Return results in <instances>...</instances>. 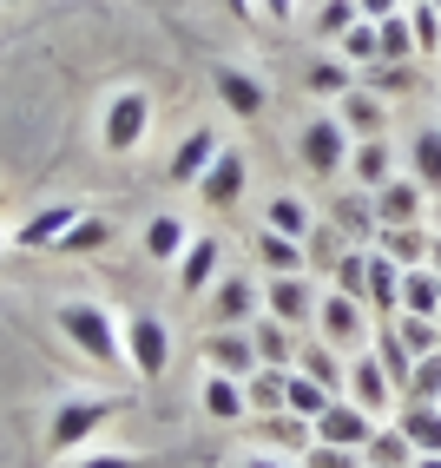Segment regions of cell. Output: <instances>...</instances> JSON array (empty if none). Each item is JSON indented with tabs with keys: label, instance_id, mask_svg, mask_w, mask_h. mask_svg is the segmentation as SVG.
<instances>
[{
	"label": "cell",
	"instance_id": "obj_1",
	"mask_svg": "<svg viewBox=\"0 0 441 468\" xmlns=\"http://www.w3.org/2000/svg\"><path fill=\"white\" fill-rule=\"evenodd\" d=\"M53 317H59V336H67L86 363H100V369H119V363H125L119 317H112L106 303H86V297H73V303H59Z\"/></svg>",
	"mask_w": 441,
	"mask_h": 468
},
{
	"label": "cell",
	"instance_id": "obj_2",
	"mask_svg": "<svg viewBox=\"0 0 441 468\" xmlns=\"http://www.w3.org/2000/svg\"><path fill=\"white\" fill-rule=\"evenodd\" d=\"M112 416H119V402H112V396H73V402H59L53 422H47V455L73 462L79 442H92V435H100Z\"/></svg>",
	"mask_w": 441,
	"mask_h": 468
},
{
	"label": "cell",
	"instance_id": "obj_3",
	"mask_svg": "<svg viewBox=\"0 0 441 468\" xmlns=\"http://www.w3.org/2000/svg\"><path fill=\"white\" fill-rule=\"evenodd\" d=\"M119 343H125V363H132L139 383H159L172 369V330H165V317H152V310L119 317Z\"/></svg>",
	"mask_w": 441,
	"mask_h": 468
},
{
	"label": "cell",
	"instance_id": "obj_4",
	"mask_svg": "<svg viewBox=\"0 0 441 468\" xmlns=\"http://www.w3.org/2000/svg\"><path fill=\"white\" fill-rule=\"evenodd\" d=\"M152 133V92L145 86H125L106 100V119H100V145L112 152V159H132V152L145 145Z\"/></svg>",
	"mask_w": 441,
	"mask_h": 468
},
{
	"label": "cell",
	"instance_id": "obj_5",
	"mask_svg": "<svg viewBox=\"0 0 441 468\" xmlns=\"http://www.w3.org/2000/svg\"><path fill=\"white\" fill-rule=\"evenodd\" d=\"M350 145H356V139L342 133V119H336V112H317V119L297 133V159L317 172V178H336L342 165H350Z\"/></svg>",
	"mask_w": 441,
	"mask_h": 468
},
{
	"label": "cell",
	"instance_id": "obj_6",
	"mask_svg": "<svg viewBox=\"0 0 441 468\" xmlns=\"http://www.w3.org/2000/svg\"><path fill=\"white\" fill-rule=\"evenodd\" d=\"M317 336L330 343V350H356V343L369 336V303L362 297H342V291L317 297Z\"/></svg>",
	"mask_w": 441,
	"mask_h": 468
},
{
	"label": "cell",
	"instance_id": "obj_7",
	"mask_svg": "<svg viewBox=\"0 0 441 468\" xmlns=\"http://www.w3.org/2000/svg\"><path fill=\"white\" fill-rule=\"evenodd\" d=\"M310 429H317V442H330V449H369V435H375V416L362 410V402H350V396H336L330 402V410L317 416V422H310Z\"/></svg>",
	"mask_w": 441,
	"mask_h": 468
},
{
	"label": "cell",
	"instance_id": "obj_8",
	"mask_svg": "<svg viewBox=\"0 0 441 468\" xmlns=\"http://www.w3.org/2000/svg\"><path fill=\"white\" fill-rule=\"evenodd\" d=\"M244 192H250V159H244L237 145H225L211 159V172L198 178V198H205V211H231Z\"/></svg>",
	"mask_w": 441,
	"mask_h": 468
},
{
	"label": "cell",
	"instance_id": "obj_9",
	"mask_svg": "<svg viewBox=\"0 0 441 468\" xmlns=\"http://www.w3.org/2000/svg\"><path fill=\"white\" fill-rule=\"evenodd\" d=\"M257 303H264V291L250 284L244 271H217V291H211V324H217V330L257 324Z\"/></svg>",
	"mask_w": 441,
	"mask_h": 468
},
{
	"label": "cell",
	"instance_id": "obj_10",
	"mask_svg": "<svg viewBox=\"0 0 441 468\" xmlns=\"http://www.w3.org/2000/svg\"><path fill=\"white\" fill-rule=\"evenodd\" d=\"M79 218H86V205H67V198H59V205H40L34 218H20L14 244H20V251H53V244L67 238V231L79 225Z\"/></svg>",
	"mask_w": 441,
	"mask_h": 468
},
{
	"label": "cell",
	"instance_id": "obj_11",
	"mask_svg": "<svg viewBox=\"0 0 441 468\" xmlns=\"http://www.w3.org/2000/svg\"><path fill=\"white\" fill-rule=\"evenodd\" d=\"M264 310H270V317L277 324H310V317H317V291H310V277L303 271H283V277H270V284H264Z\"/></svg>",
	"mask_w": 441,
	"mask_h": 468
},
{
	"label": "cell",
	"instance_id": "obj_12",
	"mask_svg": "<svg viewBox=\"0 0 441 468\" xmlns=\"http://www.w3.org/2000/svg\"><path fill=\"white\" fill-rule=\"evenodd\" d=\"M205 363L211 369H225V377H250V369H264L257 363V343H250V324H231V330H211L205 336Z\"/></svg>",
	"mask_w": 441,
	"mask_h": 468
},
{
	"label": "cell",
	"instance_id": "obj_13",
	"mask_svg": "<svg viewBox=\"0 0 441 468\" xmlns=\"http://www.w3.org/2000/svg\"><path fill=\"white\" fill-rule=\"evenodd\" d=\"M250 429H257V442H264L270 455H290V462H303V449L317 442V429H310L297 410H270V416H257Z\"/></svg>",
	"mask_w": 441,
	"mask_h": 468
},
{
	"label": "cell",
	"instance_id": "obj_14",
	"mask_svg": "<svg viewBox=\"0 0 441 468\" xmlns=\"http://www.w3.org/2000/svg\"><path fill=\"white\" fill-rule=\"evenodd\" d=\"M217 152H225V139H217L211 126H192V133L178 139L172 165H165V178H172V185H198V178L211 172V159H217Z\"/></svg>",
	"mask_w": 441,
	"mask_h": 468
},
{
	"label": "cell",
	"instance_id": "obj_15",
	"mask_svg": "<svg viewBox=\"0 0 441 468\" xmlns=\"http://www.w3.org/2000/svg\"><path fill=\"white\" fill-rule=\"evenodd\" d=\"M217 271H225V244H217V238H192V244H184V258H178V291L184 297L211 291Z\"/></svg>",
	"mask_w": 441,
	"mask_h": 468
},
{
	"label": "cell",
	"instance_id": "obj_16",
	"mask_svg": "<svg viewBox=\"0 0 441 468\" xmlns=\"http://www.w3.org/2000/svg\"><path fill=\"white\" fill-rule=\"evenodd\" d=\"M375 225H422V178H389L375 192Z\"/></svg>",
	"mask_w": 441,
	"mask_h": 468
},
{
	"label": "cell",
	"instance_id": "obj_17",
	"mask_svg": "<svg viewBox=\"0 0 441 468\" xmlns=\"http://www.w3.org/2000/svg\"><path fill=\"white\" fill-rule=\"evenodd\" d=\"M350 402H362L375 422H383V410L395 402V383H389V369L375 363V356H356L350 363Z\"/></svg>",
	"mask_w": 441,
	"mask_h": 468
},
{
	"label": "cell",
	"instance_id": "obj_18",
	"mask_svg": "<svg viewBox=\"0 0 441 468\" xmlns=\"http://www.w3.org/2000/svg\"><path fill=\"white\" fill-rule=\"evenodd\" d=\"M211 80H217V100H225V112H237V119H257V112H264V80H257V73L217 67Z\"/></svg>",
	"mask_w": 441,
	"mask_h": 468
},
{
	"label": "cell",
	"instance_id": "obj_19",
	"mask_svg": "<svg viewBox=\"0 0 441 468\" xmlns=\"http://www.w3.org/2000/svg\"><path fill=\"white\" fill-rule=\"evenodd\" d=\"M350 178L362 185V192H383V185L395 178V152H389V139H356V145H350Z\"/></svg>",
	"mask_w": 441,
	"mask_h": 468
},
{
	"label": "cell",
	"instance_id": "obj_20",
	"mask_svg": "<svg viewBox=\"0 0 441 468\" xmlns=\"http://www.w3.org/2000/svg\"><path fill=\"white\" fill-rule=\"evenodd\" d=\"M198 402H205V416H211V422H244V416H250L244 383H237V377H225V369H211V377H205Z\"/></svg>",
	"mask_w": 441,
	"mask_h": 468
},
{
	"label": "cell",
	"instance_id": "obj_21",
	"mask_svg": "<svg viewBox=\"0 0 441 468\" xmlns=\"http://www.w3.org/2000/svg\"><path fill=\"white\" fill-rule=\"evenodd\" d=\"M362 303L375 310V317H395V310H402V264L395 258L369 251V291H362Z\"/></svg>",
	"mask_w": 441,
	"mask_h": 468
},
{
	"label": "cell",
	"instance_id": "obj_22",
	"mask_svg": "<svg viewBox=\"0 0 441 468\" xmlns=\"http://www.w3.org/2000/svg\"><path fill=\"white\" fill-rule=\"evenodd\" d=\"M250 343H257V363L264 369H297V330L290 324L257 317V324H250Z\"/></svg>",
	"mask_w": 441,
	"mask_h": 468
},
{
	"label": "cell",
	"instance_id": "obj_23",
	"mask_svg": "<svg viewBox=\"0 0 441 468\" xmlns=\"http://www.w3.org/2000/svg\"><path fill=\"white\" fill-rule=\"evenodd\" d=\"M184 244H192V231H184L178 211H159V218L145 225V258H152V264H178Z\"/></svg>",
	"mask_w": 441,
	"mask_h": 468
},
{
	"label": "cell",
	"instance_id": "obj_24",
	"mask_svg": "<svg viewBox=\"0 0 441 468\" xmlns=\"http://www.w3.org/2000/svg\"><path fill=\"white\" fill-rule=\"evenodd\" d=\"M395 317H441V277L428 264L402 271V310H395Z\"/></svg>",
	"mask_w": 441,
	"mask_h": 468
},
{
	"label": "cell",
	"instance_id": "obj_25",
	"mask_svg": "<svg viewBox=\"0 0 441 468\" xmlns=\"http://www.w3.org/2000/svg\"><path fill=\"white\" fill-rule=\"evenodd\" d=\"M362 468H415V442H408L395 422H375L369 449H362Z\"/></svg>",
	"mask_w": 441,
	"mask_h": 468
},
{
	"label": "cell",
	"instance_id": "obj_26",
	"mask_svg": "<svg viewBox=\"0 0 441 468\" xmlns=\"http://www.w3.org/2000/svg\"><path fill=\"white\" fill-rule=\"evenodd\" d=\"M336 106H342L336 119H342V133H350V139H383V100H375V92H356L350 86Z\"/></svg>",
	"mask_w": 441,
	"mask_h": 468
},
{
	"label": "cell",
	"instance_id": "obj_27",
	"mask_svg": "<svg viewBox=\"0 0 441 468\" xmlns=\"http://www.w3.org/2000/svg\"><path fill=\"white\" fill-rule=\"evenodd\" d=\"M395 429L415 442V455H441V402H408L395 416Z\"/></svg>",
	"mask_w": 441,
	"mask_h": 468
},
{
	"label": "cell",
	"instance_id": "obj_28",
	"mask_svg": "<svg viewBox=\"0 0 441 468\" xmlns=\"http://www.w3.org/2000/svg\"><path fill=\"white\" fill-rule=\"evenodd\" d=\"M375 251L383 258H395L402 271H415V264H428V238H422V225H375Z\"/></svg>",
	"mask_w": 441,
	"mask_h": 468
},
{
	"label": "cell",
	"instance_id": "obj_29",
	"mask_svg": "<svg viewBox=\"0 0 441 468\" xmlns=\"http://www.w3.org/2000/svg\"><path fill=\"white\" fill-rule=\"evenodd\" d=\"M310 225H317V218H310V205L297 198V192H277L270 205H264V231H283V238H310Z\"/></svg>",
	"mask_w": 441,
	"mask_h": 468
},
{
	"label": "cell",
	"instance_id": "obj_30",
	"mask_svg": "<svg viewBox=\"0 0 441 468\" xmlns=\"http://www.w3.org/2000/svg\"><path fill=\"white\" fill-rule=\"evenodd\" d=\"M336 402V389H323L317 377H303V369H290V383H283V410H297L303 422H317L323 410Z\"/></svg>",
	"mask_w": 441,
	"mask_h": 468
},
{
	"label": "cell",
	"instance_id": "obj_31",
	"mask_svg": "<svg viewBox=\"0 0 441 468\" xmlns=\"http://www.w3.org/2000/svg\"><path fill=\"white\" fill-rule=\"evenodd\" d=\"M375 40H383V59H415L422 47H415V20H408V7H395L389 20H375Z\"/></svg>",
	"mask_w": 441,
	"mask_h": 468
},
{
	"label": "cell",
	"instance_id": "obj_32",
	"mask_svg": "<svg viewBox=\"0 0 441 468\" xmlns=\"http://www.w3.org/2000/svg\"><path fill=\"white\" fill-rule=\"evenodd\" d=\"M375 363L389 369V383H395V389H408V369H415V350L402 343V330H395V324H383V330H375Z\"/></svg>",
	"mask_w": 441,
	"mask_h": 468
},
{
	"label": "cell",
	"instance_id": "obj_33",
	"mask_svg": "<svg viewBox=\"0 0 441 468\" xmlns=\"http://www.w3.org/2000/svg\"><path fill=\"white\" fill-rule=\"evenodd\" d=\"M297 369H303V377H317L323 389H336V396H342V363H336V350H330L323 336H317V343H303V350H297Z\"/></svg>",
	"mask_w": 441,
	"mask_h": 468
},
{
	"label": "cell",
	"instance_id": "obj_34",
	"mask_svg": "<svg viewBox=\"0 0 441 468\" xmlns=\"http://www.w3.org/2000/svg\"><path fill=\"white\" fill-rule=\"evenodd\" d=\"M283 383H290V369H250V377H244V396H250V410H257V416L283 410Z\"/></svg>",
	"mask_w": 441,
	"mask_h": 468
},
{
	"label": "cell",
	"instance_id": "obj_35",
	"mask_svg": "<svg viewBox=\"0 0 441 468\" xmlns=\"http://www.w3.org/2000/svg\"><path fill=\"white\" fill-rule=\"evenodd\" d=\"M408 159H415V178H422V192H441V126L415 133V145H408Z\"/></svg>",
	"mask_w": 441,
	"mask_h": 468
},
{
	"label": "cell",
	"instance_id": "obj_36",
	"mask_svg": "<svg viewBox=\"0 0 441 468\" xmlns=\"http://www.w3.org/2000/svg\"><path fill=\"white\" fill-rule=\"evenodd\" d=\"M257 258L283 277V271H303V244H297V238H283V231H257Z\"/></svg>",
	"mask_w": 441,
	"mask_h": 468
},
{
	"label": "cell",
	"instance_id": "obj_37",
	"mask_svg": "<svg viewBox=\"0 0 441 468\" xmlns=\"http://www.w3.org/2000/svg\"><path fill=\"white\" fill-rule=\"evenodd\" d=\"M408 402H441V350H428V356H415V369H408V389H402Z\"/></svg>",
	"mask_w": 441,
	"mask_h": 468
},
{
	"label": "cell",
	"instance_id": "obj_38",
	"mask_svg": "<svg viewBox=\"0 0 441 468\" xmlns=\"http://www.w3.org/2000/svg\"><path fill=\"white\" fill-rule=\"evenodd\" d=\"M106 238H112V231H106V218H92V211H86L79 225H73L67 238H59V244H53V251H67V258H86V251H100Z\"/></svg>",
	"mask_w": 441,
	"mask_h": 468
},
{
	"label": "cell",
	"instance_id": "obj_39",
	"mask_svg": "<svg viewBox=\"0 0 441 468\" xmlns=\"http://www.w3.org/2000/svg\"><path fill=\"white\" fill-rule=\"evenodd\" d=\"M342 59H350V67H375V59H383V40H375V20H356L350 34H342Z\"/></svg>",
	"mask_w": 441,
	"mask_h": 468
},
{
	"label": "cell",
	"instance_id": "obj_40",
	"mask_svg": "<svg viewBox=\"0 0 441 468\" xmlns=\"http://www.w3.org/2000/svg\"><path fill=\"white\" fill-rule=\"evenodd\" d=\"M356 20H362V7H356V0H323V14H317V34H323V40H342Z\"/></svg>",
	"mask_w": 441,
	"mask_h": 468
},
{
	"label": "cell",
	"instance_id": "obj_41",
	"mask_svg": "<svg viewBox=\"0 0 441 468\" xmlns=\"http://www.w3.org/2000/svg\"><path fill=\"white\" fill-rule=\"evenodd\" d=\"M395 330H402V343H408L415 356L441 350V324H435V317H395Z\"/></svg>",
	"mask_w": 441,
	"mask_h": 468
},
{
	"label": "cell",
	"instance_id": "obj_42",
	"mask_svg": "<svg viewBox=\"0 0 441 468\" xmlns=\"http://www.w3.org/2000/svg\"><path fill=\"white\" fill-rule=\"evenodd\" d=\"M310 92L342 100V92H350V59H317V67H310Z\"/></svg>",
	"mask_w": 441,
	"mask_h": 468
},
{
	"label": "cell",
	"instance_id": "obj_43",
	"mask_svg": "<svg viewBox=\"0 0 441 468\" xmlns=\"http://www.w3.org/2000/svg\"><path fill=\"white\" fill-rule=\"evenodd\" d=\"M336 291L342 297H362L369 291V251H350V258L336 264Z\"/></svg>",
	"mask_w": 441,
	"mask_h": 468
},
{
	"label": "cell",
	"instance_id": "obj_44",
	"mask_svg": "<svg viewBox=\"0 0 441 468\" xmlns=\"http://www.w3.org/2000/svg\"><path fill=\"white\" fill-rule=\"evenodd\" d=\"M408 20H415V47L435 53V47H441V14L428 7V0H415V7H408Z\"/></svg>",
	"mask_w": 441,
	"mask_h": 468
},
{
	"label": "cell",
	"instance_id": "obj_45",
	"mask_svg": "<svg viewBox=\"0 0 441 468\" xmlns=\"http://www.w3.org/2000/svg\"><path fill=\"white\" fill-rule=\"evenodd\" d=\"M303 468H362L356 449H330V442H310L303 449Z\"/></svg>",
	"mask_w": 441,
	"mask_h": 468
},
{
	"label": "cell",
	"instance_id": "obj_46",
	"mask_svg": "<svg viewBox=\"0 0 441 468\" xmlns=\"http://www.w3.org/2000/svg\"><path fill=\"white\" fill-rule=\"evenodd\" d=\"M67 468H152L145 455H119V449H100V455H73Z\"/></svg>",
	"mask_w": 441,
	"mask_h": 468
},
{
	"label": "cell",
	"instance_id": "obj_47",
	"mask_svg": "<svg viewBox=\"0 0 441 468\" xmlns=\"http://www.w3.org/2000/svg\"><path fill=\"white\" fill-rule=\"evenodd\" d=\"M257 20H270V27H290V20H297V0H257Z\"/></svg>",
	"mask_w": 441,
	"mask_h": 468
},
{
	"label": "cell",
	"instance_id": "obj_48",
	"mask_svg": "<svg viewBox=\"0 0 441 468\" xmlns=\"http://www.w3.org/2000/svg\"><path fill=\"white\" fill-rule=\"evenodd\" d=\"M244 468H303V462H290V455H270V449H257V455H244Z\"/></svg>",
	"mask_w": 441,
	"mask_h": 468
},
{
	"label": "cell",
	"instance_id": "obj_49",
	"mask_svg": "<svg viewBox=\"0 0 441 468\" xmlns=\"http://www.w3.org/2000/svg\"><path fill=\"white\" fill-rule=\"evenodd\" d=\"M356 7H362V20H389V14L402 7V0H356Z\"/></svg>",
	"mask_w": 441,
	"mask_h": 468
},
{
	"label": "cell",
	"instance_id": "obj_50",
	"mask_svg": "<svg viewBox=\"0 0 441 468\" xmlns=\"http://www.w3.org/2000/svg\"><path fill=\"white\" fill-rule=\"evenodd\" d=\"M428 271H435V277H441V231H435V238H428Z\"/></svg>",
	"mask_w": 441,
	"mask_h": 468
},
{
	"label": "cell",
	"instance_id": "obj_51",
	"mask_svg": "<svg viewBox=\"0 0 441 468\" xmlns=\"http://www.w3.org/2000/svg\"><path fill=\"white\" fill-rule=\"evenodd\" d=\"M225 7H231V14L244 20V14H257V0H225Z\"/></svg>",
	"mask_w": 441,
	"mask_h": 468
},
{
	"label": "cell",
	"instance_id": "obj_52",
	"mask_svg": "<svg viewBox=\"0 0 441 468\" xmlns=\"http://www.w3.org/2000/svg\"><path fill=\"white\" fill-rule=\"evenodd\" d=\"M415 468H441V455H415Z\"/></svg>",
	"mask_w": 441,
	"mask_h": 468
},
{
	"label": "cell",
	"instance_id": "obj_53",
	"mask_svg": "<svg viewBox=\"0 0 441 468\" xmlns=\"http://www.w3.org/2000/svg\"><path fill=\"white\" fill-rule=\"evenodd\" d=\"M0 271H7V244H0Z\"/></svg>",
	"mask_w": 441,
	"mask_h": 468
},
{
	"label": "cell",
	"instance_id": "obj_54",
	"mask_svg": "<svg viewBox=\"0 0 441 468\" xmlns=\"http://www.w3.org/2000/svg\"><path fill=\"white\" fill-rule=\"evenodd\" d=\"M428 7H435V14H441V0H428Z\"/></svg>",
	"mask_w": 441,
	"mask_h": 468
},
{
	"label": "cell",
	"instance_id": "obj_55",
	"mask_svg": "<svg viewBox=\"0 0 441 468\" xmlns=\"http://www.w3.org/2000/svg\"><path fill=\"white\" fill-rule=\"evenodd\" d=\"M402 7H415V0H402Z\"/></svg>",
	"mask_w": 441,
	"mask_h": 468
},
{
	"label": "cell",
	"instance_id": "obj_56",
	"mask_svg": "<svg viewBox=\"0 0 441 468\" xmlns=\"http://www.w3.org/2000/svg\"><path fill=\"white\" fill-rule=\"evenodd\" d=\"M0 7H7V0H0Z\"/></svg>",
	"mask_w": 441,
	"mask_h": 468
},
{
	"label": "cell",
	"instance_id": "obj_57",
	"mask_svg": "<svg viewBox=\"0 0 441 468\" xmlns=\"http://www.w3.org/2000/svg\"><path fill=\"white\" fill-rule=\"evenodd\" d=\"M435 324H441V317H435Z\"/></svg>",
	"mask_w": 441,
	"mask_h": 468
},
{
	"label": "cell",
	"instance_id": "obj_58",
	"mask_svg": "<svg viewBox=\"0 0 441 468\" xmlns=\"http://www.w3.org/2000/svg\"><path fill=\"white\" fill-rule=\"evenodd\" d=\"M435 218H441V211H435Z\"/></svg>",
	"mask_w": 441,
	"mask_h": 468
}]
</instances>
